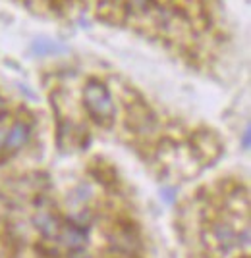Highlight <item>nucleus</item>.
<instances>
[{
    "label": "nucleus",
    "instance_id": "nucleus-7",
    "mask_svg": "<svg viewBox=\"0 0 251 258\" xmlns=\"http://www.w3.org/2000/svg\"><path fill=\"white\" fill-rule=\"evenodd\" d=\"M131 4L135 6V8H139V10H145V8H149V4H151V0H130Z\"/></svg>",
    "mask_w": 251,
    "mask_h": 258
},
{
    "label": "nucleus",
    "instance_id": "nucleus-2",
    "mask_svg": "<svg viewBox=\"0 0 251 258\" xmlns=\"http://www.w3.org/2000/svg\"><path fill=\"white\" fill-rule=\"evenodd\" d=\"M58 241L70 250H79L85 247L87 243V231L83 227L70 224V226H62L58 229Z\"/></svg>",
    "mask_w": 251,
    "mask_h": 258
},
{
    "label": "nucleus",
    "instance_id": "nucleus-3",
    "mask_svg": "<svg viewBox=\"0 0 251 258\" xmlns=\"http://www.w3.org/2000/svg\"><path fill=\"white\" fill-rule=\"evenodd\" d=\"M27 139H29V125L23 123V121H18V123L12 125L8 135L4 137V149H6V152L20 151L27 143Z\"/></svg>",
    "mask_w": 251,
    "mask_h": 258
},
{
    "label": "nucleus",
    "instance_id": "nucleus-5",
    "mask_svg": "<svg viewBox=\"0 0 251 258\" xmlns=\"http://www.w3.org/2000/svg\"><path fill=\"white\" fill-rule=\"evenodd\" d=\"M215 237H217V243H219L220 247H224V248H230L234 243H236V233H234V229L230 226H217L215 227Z\"/></svg>",
    "mask_w": 251,
    "mask_h": 258
},
{
    "label": "nucleus",
    "instance_id": "nucleus-10",
    "mask_svg": "<svg viewBox=\"0 0 251 258\" xmlns=\"http://www.w3.org/2000/svg\"><path fill=\"white\" fill-rule=\"evenodd\" d=\"M76 258H87V256H76Z\"/></svg>",
    "mask_w": 251,
    "mask_h": 258
},
{
    "label": "nucleus",
    "instance_id": "nucleus-9",
    "mask_svg": "<svg viewBox=\"0 0 251 258\" xmlns=\"http://www.w3.org/2000/svg\"><path fill=\"white\" fill-rule=\"evenodd\" d=\"M4 145V133H2V129H0V147Z\"/></svg>",
    "mask_w": 251,
    "mask_h": 258
},
{
    "label": "nucleus",
    "instance_id": "nucleus-1",
    "mask_svg": "<svg viewBox=\"0 0 251 258\" xmlns=\"http://www.w3.org/2000/svg\"><path fill=\"white\" fill-rule=\"evenodd\" d=\"M83 98H85V106L93 119L101 125H109L114 118V104H112L109 89L98 81H89Z\"/></svg>",
    "mask_w": 251,
    "mask_h": 258
},
{
    "label": "nucleus",
    "instance_id": "nucleus-4",
    "mask_svg": "<svg viewBox=\"0 0 251 258\" xmlns=\"http://www.w3.org/2000/svg\"><path fill=\"white\" fill-rule=\"evenodd\" d=\"M35 224L39 226V229L43 231L44 235H58L60 224H58V220H56L55 216L43 212V214H39L35 218Z\"/></svg>",
    "mask_w": 251,
    "mask_h": 258
},
{
    "label": "nucleus",
    "instance_id": "nucleus-6",
    "mask_svg": "<svg viewBox=\"0 0 251 258\" xmlns=\"http://www.w3.org/2000/svg\"><path fill=\"white\" fill-rule=\"evenodd\" d=\"M56 44H53L51 41H37V43L33 44V50L39 54H44L46 50H55Z\"/></svg>",
    "mask_w": 251,
    "mask_h": 258
},
{
    "label": "nucleus",
    "instance_id": "nucleus-8",
    "mask_svg": "<svg viewBox=\"0 0 251 258\" xmlns=\"http://www.w3.org/2000/svg\"><path fill=\"white\" fill-rule=\"evenodd\" d=\"M249 147V129L243 133V149H247Z\"/></svg>",
    "mask_w": 251,
    "mask_h": 258
}]
</instances>
